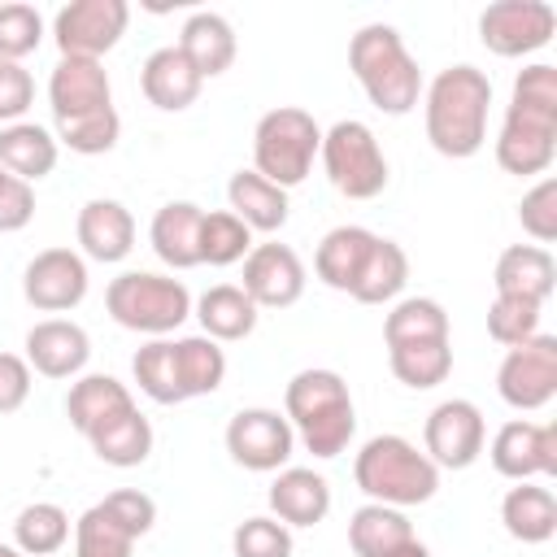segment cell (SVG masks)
<instances>
[{"instance_id": "7", "label": "cell", "mask_w": 557, "mask_h": 557, "mask_svg": "<svg viewBox=\"0 0 557 557\" xmlns=\"http://www.w3.org/2000/svg\"><path fill=\"white\" fill-rule=\"evenodd\" d=\"M318 148H322V126L313 122V113L300 104H278L261 113L252 131V170L274 187L292 191L309 178Z\"/></svg>"}, {"instance_id": "48", "label": "cell", "mask_w": 557, "mask_h": 557, "mask_svg": "<svg viewBox=\"0 0 557 557\" xmlns=\"http://www.w3.org/2000/svg\"><path fill=\"white\" fill-rule=\"evenodd\" d=\"M30 366L17 352H0V413H17L30 400Z\"/></svg>"}, {"instance_id": "27", "label": "cell", "mask_w": 557, "mask_h": 557, "mask_svg": "<svg viewBox=\"0 0 557 557\" xmlns=\"http://www.w3.org/2000/svg\"><path fill=\"white\" fill-rule=\"evenodd\" d=\"M226 200H231V213H235L248 231H261V235L283 231L287 218H292L287 191L274 187L270 178H261L257 170H235L231 183H226Z\"/></svg>"}, {"instance_id": "42", "label": "cell", "mask_w": 557, "mask_h": 557, "mask_svg": "<svg viewBox=\"0 0 557 557\" xmlns=\"http://www.w3.org/2000/svg\"><path fill=\"white\" fill-rule=\"evenodd\" d=\"M540 313H544V305H535V300L496 296V300L487 305V335H492L500 348H518V344H527L531 335H540Z\"/></svg>"}, {"instance_id": "39", "label": "cell", "mask_w": 557, "mask_h": 557, "mask_svg": "<svg viewBox=\"0 0 557 557\" xmlns=\"http://www.w3.org/2000/svg\"><path fill=\"white\" fill-rule=\"evenodd\" d=\"M135 383L148 400L157 405H183V383H178V366H174V339H152L135 352L131 361Z\"/></svg>"}, {"instance_id": "46", "label": "cell", "mask_w": 557, "mask_h": 557, "mask_svg": "<svg viewBox=\"0 0 557 557\" xmlns=\"http://www.w3.org/2000/svg\"><path fill=\"white\" fill-rule=\"evenodd\" d=\"M35 104V78L22 61L0 57V126L26 122V109Z\"/></svg>"}, {"instance_id": "13", "label": "cell", "mask_w": 557, "mask_h": 557, "mask_svg": "<svg viewBox=\"0 0 557 557\" xmlns=\"http://www.w3.org/2000/svg\"><path fill=\"white\" fill-rule=\"evenodd\" d=\"M131 4L126 0H70L52 17V39L61 57H87L100 61L104 52L117 48L126 35Z\"/></svg>"}, {"instance_id": "3", "label": "cell", "mask_w": 557, "mask_h": 557, "mask_svg": "<svg viewBox=\"0 0 557 557\" xmlns=\"http://www.w3.org/2000/svg\"><path fill=\"white\" fill-rule=\"evenodd\" d=\"M283 418L292 422L296 440L331 461L339 457L352 435H357V405H352V392L344 383L339 370H326V366H309L300 374L287 379L283 387Z\"/></svg>"}, {"instance_id": "44", "label": "cell", "mask_w": 557, "mask_h": 557, "mask_svg": "<svg viewBox=\"0 0 557 557\" xmlns=\"http://www.w3.org/2000/svg\"><path fill=\"white\" fill-rule=\"evenodd\" d=\"M44 44V13L35 4H0V57L22 61Z\"/></svg>"}, {"instance_id": "47", "label": "cell", "mask_w": 557, "mask_h": 557, "mask_svg": "<svg viewBox=\"0 0 557 557\" xmlns=\"http://www.w3.org/2000/svg\"><path fill=\"white\" fill-rule=\"evenodd\" d=\"M35 218V187L4 174L0 178V231H22Z\"/></svg>"}, {"instance_id": "45", "label": "cell", "mask_w": 557, "mask_h": 557, "mask_svg": "<svg viewBox=\"0 0 557 557\" xmlns=\"http://www.w3.org/2000/svg\"><path fill=\"white\" fill-rule=\"evenodd\" d=\"M518 222H522V231H527L540 248L557 239V178H553V174H544V178L522 196Z\"/></svg>"}, {"instance_id": "25", "label": "cell", "mask_w": 557, "mask_h": 557, "mask_svg": "<svg viewBox=\"0 0 557 557\" xmlns=\"http://www.w3.org/2000/svg\"><path fill=\"white\" fill-rule=\"evenodd\" d=\"M174 48L191 61V70H196L200 78H218V74L231 70L239 44H235V26H231L222 13H213V9H196V13L183 22Z\"/></svg>"}, {"instance_id": "10", "label": "cell", "mask_w": 557, "mask_h": 557, "mask_svg": "<svg viewBox=\"0 0 557 557\" xmlns=\"http://www.w3.org/2000/svg\"><path fill=\"white\" fill-rule=\"evenodd\" d=\"M496 396L518 409L535 413L557 396V335L540 331L518 348H505L496 366Z\"/></svg>"}, {"instance_id": "17", "label": "cell", "mask_w": 557, "mask_h": 557, "mask_svg": "<svg viewBox=\"0 0 557 557\" xmlns=\"http://www.w3.org/2000/svg\"><path fill=\"white\" fill-rule=\"evenodd\" d=\"M248 300L257 309H287L305 296V261L296 257L292 244H252L244 257V283Z\"/></svg>"}, {"instance_id": "12", "label": "cell", "mask_w": 557, "mask_h": 557, "mask_svg": "<svg viewBox=\"0 0 557 557\" xmlns=\"http://www.w3.org/2000/svg\"><path fill=\"white\" fill-rule=\"evenodd\" d=\"M226 453L235 466L252 470V474H274L292 461L296 453V431L278 409L265 405H248L239 413H231L226 422Z\"/></svg>"}, {"instance_id": "40", "label": "cell", "mask_w": 557, "mask_h": 557, "mask_svg": "<svg viewBox=\"0 0 557 557\" xmlns=\"http://www.w3.org/2000/svg\"><path fill=\"white\" fill-rule=\"evenodd\" d=\"M252 248V231L231 213V209H213L200 218V265H235L244 261Z\"/></svg>"}, {"instance_id": "9", "label": "cell", "mask_w": 557, "mask_h": 557, "mask_svg": "<svg viewBox=\"0 0 557 557\" xmlns=\"http://www.w3.org/2000/svg\"><path fill=\"white\" fill-rule=\"evenodd\" d=\"M318 157H322V170H326L331 187L348 200H374V196H383V187L392 178L374 131L357 117H339L335 126H326Z\"/></svg>"}, {"instance_id": "5", "label": "cell", "mask_w": 557, "mask_h": 557, "mask_svg": "<svg viewBox=\"0 0 557 557\" xmlns=\"http://www.w3.org/2000/svg\"><path fill=\"white\" fill-rule=\"evenodd\" d=\"M352 479L357 487L392 509H409V505H426L440 492V470L435 461L405 435H370L357 457H352Z\"/></svg>"}, {"instance_id": "26", "label": "cell", "mask_w": 557, "mask_h": 557, "mask_svg": "<svg viewBox=\"0 0 557 557\" xmlns=\"http://www.w3.org/2000/svg\"><path fill=\"white\" fill-rule=\"evenodd\" d=\"M126 409H135V396H131V387L122 383V379H113V374H78L74 383H70V392H65V418H70V426L87 440L96 426H104L109 418H117V413H126Z\"/></svg>"}, {"instance_id": "35", "label": "cell", "mask_w": 557, "mask_h": 557, "mask_svg": "<svg viewBox=\"0 0 557 557\" xmlns=\"http://www.w3.org/2000/svg\"><path fill=\"white\" fill-rule=\"evenodd\" d=\"M174 366H178L183 400L213 396L222 387V379H226V352L209 335H183V339H174Z\"/></svg>"}, {"instance_id": "49", "label": "cell", "mask_w": 557, "mask_h": 557, "mask_svg": "<svg viewBox=\"0 0 557 557\" xmlns=\"http://www.w3.org/2000/svg\"><path fill=\"white\" fill-rule=\"evenodd\" d=\"M387 557H431V548H426V544L413 535V540H405V544H400L396 553H387Z\"/></svg>"}, {"instance_id": "34", "label": "cell", "mask_w": 557, "mask_h": 557, "mask_svg": "<svg viewBox=\"0 0 557 557\" xmlns=\"http://www.w3.org/2000/svg\"><path fill=\"white\" fill-rule=\"evenodd\" d=\"M405 283H409L405 248L396 239H387V235H374V248H370V257H366V265H361V274H357L348 296L361 300V305H387V300H396L405 292Z\"/></svg>"}, {"instance_id": "4", "label": "cell", "mask_w": 557, "mask_h": 557, "mask_svg": "<svg viewBox=\"0 0 557 557\" xmlns=\"http://www.w3.org/2000/svg\"><path fill=\"white\" fill-rule=\"evenodd\" d=\"M348 70L370 104L387 117H405L422 100V70L405 48L400 30L387 22H370L348 39Z\"/></svg>"}, {"instance_id": "6", "label": "cell", "mask_w": 557, "mask_h": 557, "mask_svg": "<svg viewBox=\"0 0 557 557\" xmlns=\"http://www.w3.org/2000/svg\"><path fill=\"white\" fill-rule=\"evenodd\" d=\"M191 292L183 278L174 274H152V270H126L109 283L104 292V309L117 326L165 339L170 331H178L191 318Z\"/></svg>"}, {"instance_id": "41", "label": "cell", "mask_w": 557, "mask_h": 557, "mask_svg": "<svg viewBox=\"0 0 557 557\" xmlns=\"http://www.w3.org/2000/svg\"><path fill=\"white\" fill-rule=\"evenodd\" d=\"M57 144H65L70 152L78 157H100V152H113L117 148V135H122V117L117 109H96V113H83V117H65L57 122Z\"/></svg>"}, {"instance_id": "18", "label": "cell", "mask_w": 557, "mask_h": 557, "mask_svg": "<svg viewBox=\"0 0 557 557\" xmlns=\"http://www.w3.org/2000/svg\"><path fill=\"white\" fill-rule=\"evenodd\" d=\"M48 104H52V122L109 109V104H113V87H109L104 61L61 57V61L52 65V74H48Z\"/></svg>"}, {"instance_id": "2", "label": "cell", "mask_w": 557, "mask_h": 557, "mask_svg": "<svg viewBox=\"0 0 557 557\" xmlns=\"http://www.w3.org/2000/svg\"><path fill=\"white\" fill-rule=\"evenodd\" d=\"M487 104H492V78L479 65H448L431 78L422 91V122L426 139L440 157L466 161L487 144Z\"/></svg>"}, {"instance_id": "21", "label": "cell", "mask_w": 557, "mask_h": 557, "mask_svg": "<svg viewBox=\"0 0 557 557\" xmlns=\"http://www.w3.org/2000/svg\"><path fill=\"white\" fill-rule=\"evenodd\" d=\"M74 235H78L83 257H91L100 265H113L135 248V218H131V209L122 200L96 196V200H87L78 209Z\"/></svg>"}, {"instance_id": "31", "label": "cell", "mask_w": 557, "mask_h": 557, "mask_svg": "<svg viewBox=\"0 0 557 557\" xmlns=\"http://www.w3.org/2000/svg\"><path fill=\"white\" fill-rule=\"evenodd\" d=\"M500 522H505V531L518 544H548L557 535V496L544 483L527 479V483H518V487L505 492Z\"/></svg>"}, {"instance_id": "33", "label": "cell", "mask_w": 557, "mask_h": 557, "mask_svg": "<svg viewBox=\"0 0 557 557\" xmlns=\"http://www.w3.org/2000/svg\"><path fill=\"white\" fill-rule=\"evenodd\" d=\"M405 540H413V522L405 518V509L366 500L361 509H352L348 518V548L357 557H387L396 553Z\"/></svg>"}, {"instance_id": "15", "label": "cell", "mask_w": 557, "mask_h": 557, "mask_svg": "<svg viewBox=\"0 0 557 557\" xmlns=\"http://www.w3.org/2000/svg\"><path fill=\"white\" fill-rule=\"evenodd\" d=\"M87 257L74 248H44L22 270V296L39 313H65L87 300Z\"/></svg>"}, {"instance_id": "23", "label": "cell", "mask_w": 557, "mask_h": 557, "mask_svg": "<svg viewBox=\"0 0 557 557\" xmlns=\"http://www.w3.org/2000/svg\"><path fill=\"white\" fill-rule=\"evenodd\" d=\"M492 287L496 296H513V300H535L544 305L557 287V261L548 248L540 244H509L500 257H496V270H492Z\"/></svg>"}, {"instance_id": "8", "label": "cell", "mask_w": 557, "mask_h": 557, "mask_svg": "<svg viewBox=\"0 0 557 557\" xmlns=\"http://www.w3.org/2000/svg\"><path fill=\"white\" fill-rule=\"evenodd\" d=\"M157 522V500L139 487H117L74 522V557H135V540Z\"/></svg>"}, {"instance_id": "1", "label": "cell", "mask_w": 557, "mask_h": 557, "mask_svg": "<svg viewBox=\"0 0 557 557\" xmlns=\"http://www.w3.org/2000/svg\"><path fill=\"white\" fill-rule=\"evenodd\" d=\"M557 157V65L535 61L513 78L500 135L496 165L505 174H544Z\"/></svg>"}, {"instance_id": "22", "label": "cell", "mask_w": 557, "mask_h": 557, "mask_svg": "<svg viewBox=\"0 0 557 557\" xmlns=\"http://www.w3.org/2000/svg\"><path fill=\"white\" fill-rule=\"evenodd\" d=\"M200 87H205V78L191 70V61H187L174 44H165V48H157V52L144 57L139 91H144V100H148L152 109H161V113H183V109L196 104Z\"/></svg>"}, {"instance_id": "28", "label": "cell", "mask_w": 557, "mask_h": 557, "mask_svg": "<svg viewBox=\"0 0 557 557\" xmlns=\"http://www.w3.org/2000/svg\"><path fill=\"white\" fill-rule=\"evenodd\" d=\"M196 322H200V335L218 339V344H235V339H248L257 331V318L261 309L248 300V292L239 283H213L196 305H191Z\"/></svg>"}, {"instance_id": "32", "label": "cell", "mask_w": 557, "mask_h": 557, "mask_svg": "<svg viewBox=\"0 0 557 557\" xmlns=\"http://www.w3.org/2000/svg\"><path fill=\"white\" fill-rule=\"evenodd\" d=\"M87 444H91V453H96L104 466H113V470H135V466H144L148 453H152V422H148V418L139 413V405H135V409L109 418L104 426H96V431L87 435Z\"/></svg>"}, {"instance_id": "29", "label": "cell", "mask_w": 557, "mask_h": 557, "mask_svg": "<svg viewBox=\"0 0 557 557\" xmlns=\"http://www.w3.org/2000/svg\"><path fill=\"white\" fill-rule=\"evenodd\" d=\"M57 135L39 122H13V126H0V170L22 178V183H39L57 170Z\"/></svg>"}, {"instance_id": "11", "label": "cell", "mask_w": 557, "mask_h": 557, "mask_svg": "<svg viewBox=\"0 0 557 557\" xmlns=\"http://www.w3.org/2000/svg\"><path fill=\"white\" fill-rule=\"evenodd\" d=\"M557 30V9L548 0H496L479 13V39L492 57H531L548 48Z\"/></svg>"}, {"instance_id": "16", "label": "cell", "mask_w": 557, "mask_h": 557, "mask_svg": "<svg viewBox=\"0 0 557 557\" xmlns=\"http://www.w3.org/2000/svg\"><path fill=\"white\" fill-rule=\"evenodd\" d=\"M496 474L527 483V479H548L557 474V426L553 422H527V418H509L487 448Z\"/></svg>"}, {"instance_id": "36", "label": "cell", "mask_w": 557, "mask_h": 557, "mask_svg": "<svg viewBox=\"0 0 557 557\" xmlns=\"http://www.w3.org/2000/svg\"><path fill=\"white\" fill-rule=\"evenodd\" d=\"M426 339H448V313L431 296H405L387 309L383 318V344H426Z\"/></svg>"}, {"instance_id": "50", "label": "cell", "mask_w": 557, "mask_h": 557, "mask_svg": "<svg viewBox=\"0 0 557 557\" xmlns=\"http://www.w3.org/2000/svg\"><path fill=\"white\" fill-rule=\"evenodd\" d=\"M0 557H22V553H17L13 544H0Z\"/></svg>"}, {"instance_id": "43", "label": "cell", "mask_w": 557, "mask_h": 557, "mask_svg": "<svg viewBox=\"0 0 557 557\" xmlns=\"http://www.w3.org/2000/svg\"><path fill=\"white\" fill-rule=\"evenodd\" d=\"M296 540H292V527H283L278 518L270 513H257V518H244L231 535V553L235 557H292Z\"/></svg>"}, {"instance_id": "20", "label": "cell", "mask_w": 557, "mask_h": 557, "mask_svg": "<svg viewBox=\"0 0 557 557\" xmlns=\"http://www.w3.org/2000/svg\"><path fill=\"white\" fill-rule=\"evenodd\" d=\"M265 500H270V518H278L283 527H292V531L318 527L331 513V483L309 466H283V470H274Z\"/></svg>"}, {"instance_id": "38", "label": "cell", "mask_w": 557, "mask_h": 557, "mask_svg": "<svg viewBox=\"0 0 557 557\" xmlns=\"http://www.w3.org/2000/svg\"><path fill=\"white\" fill-rule=\"evenodd\" d=\"M70 540V513L52 500H35L13 518V548L22 557H52Z\"/></svg>"}, {"instance_id": "14", "label": "cell", "mask_w": 557, "mask_h": 557, "mask_svg": "<svg viewBox=\"0 0 557 557\" xmlns=\"http://www.w3.org/2000/svg\"><path fill=\"white\" fill-rule=\"evenodd\" d=\"M487 444V426L474 400L453 396L440 400L422 422V453L435 461V470H466L479 461Z\"/></svg>"}, {"instance_id": "30", "label": "cell", "mask_w": 557, "mask_h": 557, "mask_svg": "<svg viewBox=\"0 0 557 557\" xmlns=\"http://www.w3.org/2000/svg\"><path fill=\"white\" fill-rule=\"evenodd\" d=\"M370 248H374V231H366V226H331L326 235H322V244H318V252H313V274L331 287V292H352V283H357V274H361V265H366V257H370Z\"/></svg>"}, {"instance_id": "37", "label": "cell", "mask_w": 557, "mask_h": 557, "mask_svg": "<svg viewBox=\"0 0 557 557\" xmlns=\"http://www.w3.org/2000/svg\"><path fill=\"white\" fill-rule=\"evenodd\" d=\"M387 366L392 374L413 387V392H431L453 374V344L448 339H426V344H396L387 348Z\"/></svg>"}, {"instance_id": "24", "label": "cell", "mask_w": 557, "mask_h": 557, "mask_svg": "<svg viewBox=\"0 0 557 557\" xmlns=\"http://www.w3.org/2000/svg\"><path fill=\"white\" fill-rule=\"evenodd\" d=\"M200 218L205 209L196 200H170L148 222V244L170 270L200 265Z\"/></svg>"}, {"instance_id": "19", "label": "cell", "mask_w": 557, "mask_h": 557, "mask_svg": "<svg viewBox=\"0 0 557 557\" xmlns=\"http://www.w3.org/2000/svg\"><path fill=\"white\" fill-rule=\"evenodd\" d=\"M26 366L44 379H78L91 357V339L70 318H44L26 331Z\"/></svg>"}, {"instance_id": "51", "label": "cell", "mask_w": 557, "mask_h": 557, "mask_svg": "<svg viewBox=\"0 0 557 557\" xmlns=\"http://www.w3.org/2000/svg\"><path fill=\"white\" fill-rule=\"evenodd\" d=\"M0 178H4V170H0Z\"/></svg>"}]
</instances>
